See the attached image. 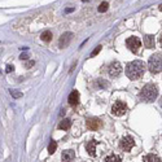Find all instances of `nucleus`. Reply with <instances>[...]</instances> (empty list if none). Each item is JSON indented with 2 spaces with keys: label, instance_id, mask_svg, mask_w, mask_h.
I'll list each match as a JSON object with an SVG mask.
<instances>
[{
  "label": "nucleus",
  "instance_id": "obj_6",
  "mask_svg": "<svg viewBox=\"0 0 162 162\" xmlns=\"http://www.w3.org/2000/svg\"><path fill=\"white\" fill-rule=\"evenodd\" d=\"M126 110H127V105L125 104L123 101H121V100L115 101L114 104H113V106H112V114H114L117 117L123 115L126 113Z\"/></svg>",
  "mask_w": 162,
  "mask_h": 162
},
{
  "label": "nucleus",
  "instance_id": "obj_5",
  "mask_svg": "<svg viewBox=\"0 0 162 162\" xmlns=\"http://www.w3.org/2000/svg\"><path fill=\"white\" fill-rule=\"evenodd\" d=\"M126 46L132 53H137V52H139L140 46H141V42H140V39L137 36H130L126 40Z\"/></svg>",
  "mask_w": 162,
  "mask_h": 162
},
{
  "label": "nucleus",
  "instance_id": "obj_10",
  "mask_svg": "<svg viewBox=\"0 0 162 162\" xmlns=\"http://www.w3.org/2000/svg\"><path fill=\"white\" fill-rule=\"evenodd\" d=\"M99 144V141H96V140H90L87 143L86 145V149L88 152V154L92 156V157H95L96 156V145Z\"/></svg>",
  "mask_w": 162,
  "mask_h": 162
},
{
  "label": "nucleus",
  "instance_id": "obj_19",
  "mask_svg": "<svg viewBox=\"0 0 162 162\" xmlns=\"http://www.w3.org/2000/svg\"><path fill=\"white\" fill-rule=\"evenodd\" d=\"M108 7H109V4H108L106 2L101 3V4H100V7H99V12H100V13L106 12V11H108Z\"/></svg>",
  "mask_w": 162,
  "mask_h": 162
},
{
  "label": "nucleus",
  "instance_id": "obj_20",
  "mask_svg": "<svg viewBox=\"0 0 162 162\" xmlns=\"http://www.w3.org/2000/svg\"><path fill=\"white\" fill-rule=\"evenodd\" d=\"M96 86H99V88H104V87H108V83L104 82L102 79H99L96 82Z\"/></svg>",
  "mask_w": 162,
  "mask_h": 162
},
{
  "label": "nucleus",
  "instance_id": "obj_3",
  "mask_svg": "<svg viewBox=\"0 0 162 162\" xmlns=\"http://www.w3.org/2000/svg\"><path fill=\"white\" fill-rule=\"evenodd\" d=\"M148 69L152 74H158L162 70V55H160V53L152 55L148 62Z\"/></svg>",
  "mask_w": 162,
  "mask_h": 162
},
{
  "label": "nucleus",
  "instance_id": "obj_25",
  "mask_svg": "<svg viewBox=\"0 0 162 162\" xmlns=\"http://www.w3.org/2000/svg\"><path fill=\"white\" fill-rule=\"evenodd\" d=\"M73 11H74V9H73V8H67V9H65V12H66V13H69V12H73Z\"/></svg>",
  "mask_w": 162,
  "mask_h": 162
},
{
  "label": "nucleus",
  "instance_id": "obj_12",
  "mask_svg": "<svg viewBox=\"0 0 162 162\" xmlns=\"http://www.w3.org/2000/svg\"><path fill=\"white\" fill-rule=\"evenodd\" d=\"M74 157H75L74 150L67 149V150H65V152H62L61 160H62V162H73V160H74Z\"/></svg>",
  "mask_w": 162,
  "mask_h": 162
},
{
  "label": "nucleus",
  "instance_id": "obj_22",
  "mask_svg": "<svg viewBox=\"0 0 162 162\" xmlns=\"http://www.w3.org/2000/svg\"><path fill=\"white\" fill-rule=\"evenodd\" d=\"M100 51H101V46H99V47H96V50H95L94 52H92V53H91V57H94V56H96V55H97V53H99Z\"/></svg>",
  "mask_w": 162,
  "mask_h": 162
},
{
  "label": "nucleus",
  "instance_id": "obj_1",
  "mask_svg": "<svg viewBox=\"0 0 162 162\" xmlns=\"http://www.w3.org/2000/svg\"><path fill=\"white\" fill-rule=\"evenodd\" d=\"M145 73V64L140 60L131 61L126 65V75L131 81H137L144 75Z\"/></svg>",
  "mask_w": 162,
  "mask_h": 162
},
{
  "label": "nucleus",
  "instance_id": "obj_29",
  "mask_svg": "<svg viewBox=\"0 0 162 162\" xmlns=\"http://www.w3.org/2000/svg\"><path fill=\"white\" fill-rule=\"evenodd\" d=\"M160 105H161V108H162V96H161V100H160Z\"/></svg>",
  "mask_w": 162,
  "mask_h": 162
},
{
  "label": "nucleus",
  "instance_id": "obj_17",
  "mask_svg": "<svg viewBox=\"0 0 162 162\" xmlns=\"http://www.w3.org/2000/svg\"><path fill=\"white\" fill-rule=\"evenodd\" d=\"M40 38H42L43 42H50L52 39V33L51 31H44V33H42Z\"/></svg>",
  "mask_w": 162,
  "mask_h": 162
},
{
  "label": "nucleus",
  "instance_id": "obj_4",
  "mask_svg": "<svg viewBox=\"0 0 162 162\" xmlns=\"http://www.w3.org/2000/svg\"><path fill=\"white\" fill-rule=\"evenodd\" d=\"M134 145H135V140H134V137L130 136V135L123 136L121 139V141H119L121 149L125 150V152H130L132 148H134Z\"/></svg>",
  "mask_w": 162,
  "mask_h": 162
},
{
  "label": "nucleus",
  "instance_id": "obj_9",
  "mask_svg": "<svg viewBox=\"0 0 162 162\" xmlns=\"http://www.w3.org/2000/svg\"><path fill=\"white\" fill-rule=\"evenodd\" d=\"M102 122L99 118H88L87 119V127L92 131H97L99 129H101Z\"/></svg>",
  "mask_w": 162,
  "mask_h": 162
},
{
  "label": "nucleus",
  "instance_id": "obj_11",
  "mask_svg": "<svg viewBox=\"0 0 162 162\" xmlns=\"http://www.w3.org/2000/svg\"><path fill=\"white\" fill-rule=\"evenodd\" d=\"M69 104L73 105V106H75L78 102H79V92H78L77 90H73L70 92V95H69Z\"/></svg>",
  "mask_w": 162,
  "mask_h": 162
},
{
  "label": "nucleus",
  "instance_id": "obj_7",
  "mask_svg": "<svg viewBox=\"0 0 162 162\" xmlns=\"http://www.w3.org/2000/svg\"><path fill=\"white\" fill-rule=\"evenodd\" d=\"M108 71H109V75L112 78H117L121 73H122V65L118 62V61H113L110 65H109V69H108Z\"/></svg>",
  "mask_w": 162,
  "mask_h": 162
},
{
  "label": "nucleus",
  "instance_id": "obj_21",
  "mask_svg": "<svg viewBox=\"0 0 162 162\" xmlns=\"http://www.w3.org/2000/svg\"><path fill=\"white\" fill-rule=\"evenodd\" d=\"M11 95L14 97V99H18V97L22 96L21 92H18V91H16V90H11Z\"/></svg>",
  "mask_w": 162,
  "mask_h": 162
},
{
  "label": "nucleus",
  "instance_id": "obj_18",
  "mask_svg": "<svg viewBox=\"0 0 162 162\" xmlns=\"http://www.w3.org/2000/svg\"><path fill=\"white\" fill-rule=\"evenodd\" d=\"M56 149H57V143H56V141H51L50 145H48V153H50V154L55 153Z\"/></svg>",
  "mask_w": 162,
  "mask_h": 162
},
{
  "label": "nucleus",
  "instance_id": "obj_30",
  "mask_svg": "<svg viewBox=\"0 0 162 162\" xmlns=\"http://www.w3.org/2000/svg\"><path fill=\"white\" fill-rule=\"evenodd\" d=\"M160 11L162 12V4H161V5H160Z\"/></svg>",
  "mask_w": 162,
  "mask_h": 162
},
{
  "label": "nucleus",
  "instance_id": "obj_13",
  "mask_svg": "<svg viewBox=\"0 0 162 162\" xmlns=\"http://www.w3.org/2000/svg\"><path fill=\"white\" fill-rule=\"evenodd\" d=\"M144 44L146 48H153L154 47V36L153 35H145L144 36Z\"/></svg>",
  "mask_w": 162,
  "mask_h": 162
},
{
  "label": "nucleus",
  "instance_id": "obj_15",
  "mask_svg": "<svg viewBox=\"0 0 162 162\" xmlns=\"http://www.w3.org/2000/svg\"><path fill=\"white\" fill-rule=\"evenodd\" d=\"M70 126H71V121L70 119H62L60 122V125H58V129H61V130H69V129H70Z\"/></svg>",
  "mask_w": 162,
  "mask_h": 162
},
{
  "label": "nucleus",
  "instance_id": "obj_2",
  "mask_svg": "<svg viewBox=\"0 0 162 162\" xmlns=\"http://www.w3.org/2000/svg\"><path fill=\"white\" fill-rule=\"evenodd\" d=\"M158 96V87L153 83H148L145 84L140 91V97L143 101H146V102H152L157 99Z\"/></svg>",
  "mask_w": 162,
  "mask_h": 162
},
{
  "label": "nucleus",
  "instance_id": "obj_28",
  "mask_svg": "<svg viewBox=\"0 0 162 162\" xmlns=\"http://www.w3.org/2000/svg\"><path fill=\"white\" fill-rule=\"evenodd\" d=\"M160 44H161V47H162V35L160 36Z\"/></svg>",
  "mask_w": 162,
  "mask_h": 162
},
{
  "label": "nucleus",
  "instance_id": "obj_26",
  "mask_svg": "<svg viewBox=\"0 0 162 162\" xmlns=\"http://www.w3.org/2000/svg\"><path fill=\"white\" fill-rule=\"evenodd\" d=\"M19 58H22V60H27V55H22Z\"/></svg>",
  "mask_w": 162,
  "mask_h": 162
},
{
  "label": "nucleus",
  "instance_id": "obj_16",
  "mask_svg": "<svg viewBox=\"0 0 162 162\" xmlns=\"http://www.w3.org/2000/svg\"><path fill=\"white\" fill-rule=\"evenodd\" d=\"M105 162H122V158L118 154H110L105 158Z\"/></svg>",
  "mask_w": 162,
  "mask_h": 162
},
{
  "label": "nucleus",
  "instance_id": "obj_8",
  "mask_svg": "<svg viewBox=\"0 0 162 162\" xmlns=\"http://www.w3.org/2000/svg\"><path fill=\"white\" fill-rule=\"evenodd\" d=\"M73 39V34L71 33H64L60 36V42H58V47L60 48H66L69 44H70Z\"/></svg>",
  "mask_w": 162,
  "mask_h": 162
},
{
  "label": "nucleus",
  "instance_id": "obj_27",
  "mask_svg": "<svg viewBox=\"0 0 162 162\" xmlns=\"http://www.w3.org/2000/svg\"><path fill=\"white\" fill-rule=\"evenodd\" d=\"M64 114H65V109H62V110L60 112V115H64Z\"/></svg>",
  "mask_w": 162,
  "mask_h": 162
},
{
  "label": "nucleus",
  "instance_id": "obj_24",
  "mask_svg": "<svg viewBox=\"0 0 162 162\" xmlns=\"http://www.w3.org/2000/svg\"><path fill=\"white\" fill-rule=\"evenodd\" d=\"M34 65V61H27L26 62V67H30V66H33Z\"/></svg>",
  "mask_w": 162,
  "mask_h": 162
},
{
  "label": "nucleus",
  "instance_id": "obj_23",
  "mask_svg": "<svg viewBox=\"0 0 162 162\" xmlns=\"http://www.w3.org/2000/svg\"><path fill=\"white\" fill-rule=\"evenodd\" d=\"M14 70V66L13 65H7V73H11Z\"/></svg>",
  "mask_w": 162,
  "mask_h": 162
},
{
  "label": "nucleus",
  "instance_id": "obj_14",
  "mask_svg": "<svg viewBox=\"0 0 162 162\" xmlns=\"http://www.w3.org/2000/svg\"><path fill=\"white\" fill-rule=\"evenodd\" d=\"M143 161H144V162H162L160 157H158V156H156V154H153V153L146 154V156L144 157V160H143Z\"/></svg>",
  "mask_w": 162,
  "mask_h": 162
}]
</instances>
